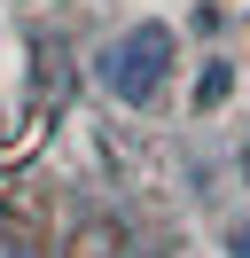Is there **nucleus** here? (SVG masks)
<instances>
[{"mask_svg": "<svg viewBox=\"0 0 250 258\" xmlns=\"http://www.w3.org/2000/svg\"><path fill=\"white\" fill-rule=\"evenodd\" d=\"M102 79H109L117 102L149 110V102L164 94V79H172V32H164V24H133V32L102 55Z\"/></svg>", "mask_w": 250, "mask_h": 258, "instance_id": "f257e3e1", "label": "nucleus"}, {"mask_svg": "<svg viewBox=\"0 0 250 258\" xmlns=\"http://www.w3.org/2000/svg\"><path fill=\"white\" fill-rule=\"evenodd\" d=\"M227 258H250V219H242V227H227Z\"/></svg>", "mask_w": 250, "mask_h": 258, "instance_id": "7ed1b4c3", "label": "nucleus"}, {"mask_svg": "<svg viewBox=\"0 0 250 258\" xmlns=\"http://www.w3.org/2000/svg\"><path fill=\"white\" fill-rule=\"evenodd\" d=\"M227 94H234V63H211V71L196 79V110H219Z\"/></svg>", "mask_w": 250, "mask_h": 258, "instance_id": "f03ea898", "label": "nucleus"}, {"mask_svg": "<svg viewBox=\"0 0 250 258\" xmlns=\"http://www.w3.org/2000/svg\"><path fill=\"white\" fill-rule=\"evenodd\" d=\"M242 164H250V149H242Z\"/></svg>", "mask_w": 250, "mask_h": 258, "instance_id": "20e7f679", "label": "nucleus"}]
</instances>
